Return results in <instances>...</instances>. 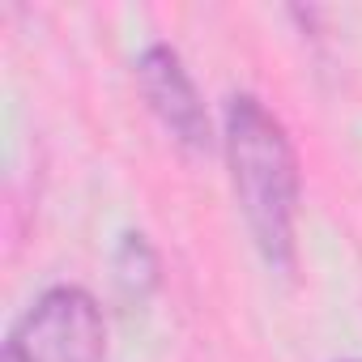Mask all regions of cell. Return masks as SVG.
Returning <instances> with one entry per match:
<instances>
[{
  "label": "cell",
  "mask_w": 362,
  "mask_h": 362,
  "mask_svg": "<svg viewBox=\"0 0 362 362\" xmlns=\"http://www.w3.org/2000/svg\"><path fill=\"white\" fill-rule=\"evenodd\" d=\"M222 145L235 201L260 260L277 273H290L298 218V153L290 132L256 94H235L222 115Z\"/></svg>",
  "instance_id": "1"
},
{
  "label": "cell",
  "mask_w": 362,
  "mask_h": 362,
  "mask_svg": "<svg viewBox=\"0 0 362 362\" xmlns=\"http://www.w3.org/2000/svg\"><path fill=\"white\" fill-rule=\"evenodd\" d=\"M107 320L90 290L52 286L13 324L0 362H103Z\"/></svg>",
  "instance_id": "2"
},
{
  "label": "cell",
  "mask_w": 362,
  "mask_h": 362,
  "mask_svg": "<svg viewBox=\"0 0 362 362\" xmlns=\"http://www.w3.org/2000/svg\"><path fill=\"white\" fill-rule=\"evenodd\" d=\"M136 86L158 115V124L184 145L188 153H209L214 149V124L201 103V90L192 73L184 69L179 52L170 43H149L136 60Z\"/></svg>",
  "instance_id": "3"
},
{
  "label": "cell",
  "mask_w": 362,
  "mask_h": 362,
  "mask_svg": "<svg viewBox=\"0 0 362 362\" xmlns=\"http://www.w3.org/2000/svg\"><path fill=\"white\" fill-rule=\"evenodd\" d=\"M111 269H115V286L128 303H145L158 290V252L149 247L145 235H124Z\"/></svg>",
  "instance_id": "4"
}]
</instances>
